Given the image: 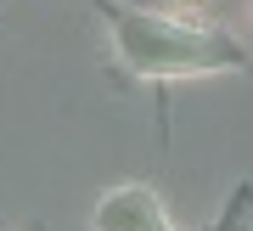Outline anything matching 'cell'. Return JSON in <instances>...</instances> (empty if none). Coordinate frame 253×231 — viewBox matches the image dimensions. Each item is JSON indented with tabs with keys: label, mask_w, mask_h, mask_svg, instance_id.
Instances as JSON below:
<instances>
[{
	"label": "cell",
	"mask_w": 253,
	"mask_h": 231,
	"mask_svg": "<svg viewBox=\"0 0 253 231\" xmlns=\"http://www.w3.org/2000/svg\"><path fill=\"white\" fill-rule=\"evenodd\" d=\"M96 11L107 17L118 62L135 79H197V73L248 68V40H236L219 23L146 11V6H118V0H96Z\"/></svg>",
	"instance_id": "1"
},
{
	"label": "cell",
	"mask_w": 253,
	"mask_h": 231,
	"mask_svg": "<svg viewBox=\"0 0 253 231\" xmlns=\"http://www.w3.org/2000/svg\"><path fill=\"white\" fill-rule=\"evenodd\" d=\"M90 220H96V231H180L169 203L152 186H141V180H124V186L101 192Z\"/></svg>",
	"instance_id": "2"
},
{
	"label": "cell",
	"mask_w": 253,
	"mask_h": 231,
	"mask_svg": "<svg viewBox=\"0 0 253 231\" xmlns=\"http://www.w3.org/2000/svg\"><path fill=\"white\" fill-rule=\"evenodd\" d=\"M186 6H203V0H186Z\"/></svg>",
	"instance_id": "3"
}]
</instances>
